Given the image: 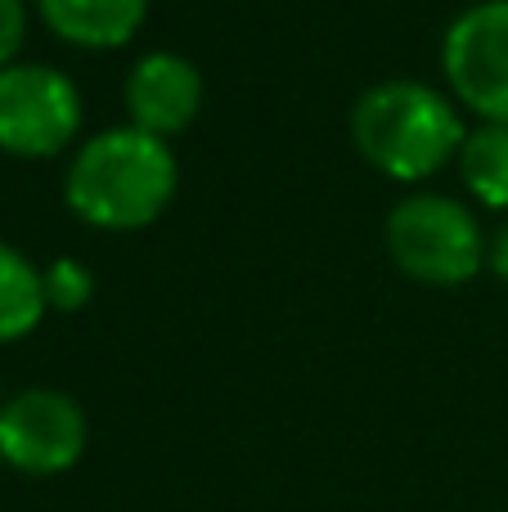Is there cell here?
<instances>
[{"instance_id":"cell-1","label":"cell","mask_w":508,"mask_h":512,"mask_svg":"<svg viewBox=\"0 0 508 512\" xmlns=\"http://www.w3.org/2000/svg\"><path fill=\"white\" fill-rule=\"evenodd\" d=\"M59 194L72 221L95 234H140L171 212L180 194V153L171 140L113 122L86 131L63 158Z\"/></svg>"},{"instance_id":"cell-2","label":"cell","mask_w":508,"mask_h":512,"mask_svg":"<svg viewBox=\"0 0 508 512\" xmlns=\"http://www.w3.org/2000/svg\"><path fill=\"white\" fill-rule=\"evenodd\" d=\"M468 113L441 81L383 77L351 99L347 135L356 158L396 189H423L455 171Z\"/></svg>"},{"instance_id":"cell-3","label":"cell","mask_w":508,"mask_h":512,"mask_svg":"<svg viewBox=\"0 0 508 512\" xmlns=\"http://www.w3.org/2000/svg\"><path fill=\"white\" fill-rule=\"evenodd\" d=\"M486 234L491 225L482 212L464 194L437 185L401 189L383 216V248L392 265L423 288H464L486 274Z\"/></svg>"},{"instance_id":"cell-4","label":"cell","mask_w":508,"mask_h":512,"mask_svg":"<svg viewBox=\"0 0 508 512\" xmlns=\"http://www.w3.org/2000/svg\"><path fill=\"white\" fill-rule=\"evenodd\" d=\"M86 135V95L77 77L45 59L0 68V153L14 162H59Z\"/></svg>"},{"instance_id":"cell-5","label":"cell","mask_w":508,"mask_h":512,"mask_svg":"<svg viewBox=\"0 0 508 512\" xmlns=\"http://www.w3.org/2000/svg\"><path fill=\"white\" fill-rule=\"evenodd\" d=\"M441 86L468 122H508V0H473L441 32Z\"/></svg>"},{"instance_id":"cell-6","label":"cell","mask_w":508,"mask_h":512,"mask_svg":"<svg viewBox=\"0 0 508 512\" xmlns=\"http://www.w3.org/2000/svg\"><path fill=\"white\" fill-rule=\"evenodd\" d=\"M90 445L86 409L59 387H27L0 405V463L23 477H63Z\"/></svg>"},{"instance_id":"cell-7","label":"cell","mask_w":508,"mask_h":512,"mask_svg":"<svg viewBox=\"0 0 508 512\" xmlns=\"http://www.w3.org/2000/svg\"><path fill=\"white\" fill-rule=\"evenodd\" d=\"M207 104V77L189 54L171 45L135 54L122 77V122L176 144L189 126L203 117Z\"/></svg>"},{"instance_id":"cell-8","label":"cell","mask_w":508,"mask_h":512,"mask_svg":"<svg viewBox=\"0 0 508 512\" xmlns=\"http://www.w3.org/2000/svg\"><path fill=\"white\" fill-rule=\"evenodd\" d=\"M32 14L68 50L117 54L140 41L153 0H32Z\"/></svg>"},{"instance_id":"cell-9","label":"cell","mask_w":508,"mask_h":512,"mask_svg":"<svg viewBox=\"0 0 508 512\" xmlns=\"http://www.w3.org/2000/svg\"><path fill=\"white\" fill-rule=\"evenodd\" d=\"M459 194L477 212L508 216V122H473L455 158Z\"/></svg>"},{"instance_id":"cell-10","label":"cell","mask_w":508,"mask_h":512,"mask_svg":"<svg viewBox=\"0 0 508 512\" xmlns=\"http://www.w3.org/2000/svg\"><path fill=\"white\" fill-rule=\"evenodd\" d=\"M45 319H50V306H45L41 265L23 248L0 239V346L32 337Z\"/></svg>"},{"instance_id":"cell-11","label":"cell","mask_w":508,"mask_h":512,"mask_svg":"<svg viewBox=\"0 0 508 512\" xmlns=\"http://www.w3.org/2000/svg\"><path fill=\"white\" fill-rule=\"evenodd\" d=\"M41 283H45V306L50 315H81L95 301V270L81 256H54L41 265Z\"/></svg>"},{"instance_id":"cell-12","label":"cell","mask_w":508,"mask_h":512,"mask_svg":"<svg viewBox=\"0 0 508 512\" xmlns=\"http://www.w3.org/2000/svg\"><path fill=\"white\" fill-rule=\"evenodd\" d=\"M32 0H0V68L23 59L27 32H32Z\"/></svg>"},{"instance_id":"cell-13","label":"cell","mask_w":508,"mask_h":512,"mask_svg":"<svg viewBox=\"0 0 508 512\" xmlns=\"http://www.w3.org/2000/svg\"><path fill=\"white\" fill-rule=\"evenodd\" d=\"M486 274L508 288V216H500L491 225V234H486Z\"/></svg>"}]
</instances>
